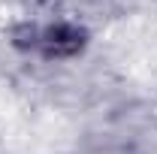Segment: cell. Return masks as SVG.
<instances>
[{
	"instance_id": "6da1fadb",
	"label": "cell",
	"mask_w": 157,
	"mask_h": 154,
	"mask_svg": "<svg viewBox=\"0 0 157 154\" xmlns=\"http://www.w3.org/2000/svg\"><path fill=\"white\" fill-rule=\"evenodd\" d=\"M27 45L39 48V52L48 55V58H63V55L78 52V45H82V33H78L76 27H67V24L42 27V30H30Z\"/></svg>"
}]
</instances>
